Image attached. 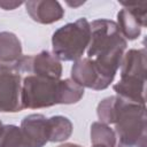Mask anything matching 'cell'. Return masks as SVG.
<instances>
[{
	"label": "cell",
	"mask_w": 147,
	"mask_h": 147,
	"mask_svg": "<svg viewBox=\"0 0 147 147\" xmlns=\"http://www.w3.org/2000/svg\"><path fill=\"white\" fill-rule=\"evenodd\" d=\"M25 8L30 17L40 24H52L64 16V9L59 1L32 0L25 2Z\"/></svg>",
	"instance_id": "obj_12"
},
{
	"label": "cell",
	"mask_w": 147,
	"mask_h": 147,
	"mask_svg": "<svg viewBox=\"0 0 147 147\" xmlns=\"http://www.w3.org/2000/svg\"><path fill=\"white\" fill-rule=\"evenodd\" d=\"M22 105V78L18 72L0 74V113H17Z\"/></svg>",
	"instance_id": "obj_8"
},
{
	"label": "cell",
	"mask_w": 147,
	"mask_h": 147,
	"mask_svg": "<svg viewBox=\"0 0 147 147\" xmlns=\"http://www.w3.org/2000/svg\"><path fill=\"white\" fill-rule=\"evenodd\" d=\"M99 122L115 124L116 147H147L146 106L126 101L118 95L105 98L96 108Z\"/></svg>",
	"instance_id": "obj_1"
},
{
	"label": "cell",
	"mask_w": 147,
	"mask_h": 147,
	"mask_svg": "<svg viewBox=\"0 0 147 147\" xmlns=\"http://www.w3.org/2000/svg\"><path fill=\"white\" fill-rule=\"evenodd\" d=\"M59 147H83V146L77 145V144H72V142H67V144H62V145H60Z\"/></svg>",
	"instance_id": "obj_17"
},
{
	"label": "cell",
	"mask_w": 147,
	"mask_h": 147,
	"mask_svg": "<svg viewBox=\"0 0 147 147\" xmlns=\"http://www.w3.org/2000/svg\"><path fill=\"white\" fill-rule=\"evenodd\" d=\"M71 79L79 86L92 88L94 91L105 90L106 86L102 82L100 72L94 64L93 60L88 57H82L75 61L71 67Z\"/></svg>",
	"instance_id": "obj_11"
},
{
	"label": "cell",
	"mask_w": 147,
	"mask_h": 147,
	"mask_svg": "<svg viewBox=\"0 0 147 147\" xmlns=\"http://www.w3.org/2000/svg\"><path fill=\"white\" fill-rule=\"evenodd\" d=\"M18 72H26L28 75L51 79H61L62 64L53 53L42 51L36 55L23 56Z\"/></svg>",
	"instance_id": "obj_6"
},
{
	"label": "cell",
	"mask_w": 147,
	"mask_h": 147,
	"mask_svg": "<svg viewBox=\"0 0 147 147\" xmlns=\"http://www.w3.org/2000/svg\"><path fill=\"white\" fill-rule=\"evenodd\" d=\"M23 2L22 1H0V7L1 8H3L5 10H13V9H15L16 7H18V6H21Z\"/></svg>",
	"instance_id": "obj_16"
},
{
	"label": "cell",
	"mask_w": 147,
	"mask_h": 147,
	"mask_svg": "<svg viewBox=\"0 0 147 147\" xmlns=\"http://www.w3.org/2000/svg\"><path fill=\"white\" fill-rule=\"evenodd\" d=\"M0 147H30L21 127L14 124L2 125L0 131Z\"/></svg>",
	"instance_id": "obj_15"
},
{
	"label": "cell",
	"mask_w": 147,
	"mask_h": 147,
	"mask_svg": "<svg viewBox=\"0 0 147 147\" xmlns=\"http://www.w3.org/2000/svg\"><path fill=\"white\" fill-rule=\"evenodd\" d=\"M122 8L117 14V25L123 37L129 40L137 39L141 29L146 26L147 17V2L126 3L122 2Z\"/></svg>",
	"instance_id": "obj_7"
},
{
	"label": "cell",
	"mask_w": 147,
	"mask_h": 147,
	"mask_svg": "<svg viewBox=\"0 0 147 147\" xmlns=\"http://www.w3.org/2000/svg\"><path fill=\"white\" fill-rule=\"evenodd\" d=\"M92 147H116L115 131L105 123L94 122L91 125Z\"/></svg>",
	"instance_id": "obj_14"
},
{
	"label": "cell",
	"mask_w": 147,
	"mask_h": 147,
	"mask_svg": "<svg viewBox=\"0 0 147 147\" xmlns=\"http://www.w3.org/2000/svg\"><path fill=\"white\" fill-rule=\"evenodd\" d=\"M91 38V25L85 18L68 23L52 36L53 54L60 61H77L82 59Z\"/></svg>",
	"instance_id": "obj_5"
},
{
	"label": "cell",
	"mask_w": 147,
	"mask_h": 147,
	"mask_svg": "<svg viewBox=\"0 0 147 147\" xmlns=\"http://www.w3.org/2000/svg\"><path fill=\"white\" fill-rule=\"evenodd\" d=\"M84 95V88L71 78L51 79L28 75L22 80V105L28 109L71 105Z\"/></svg>",
	"instance_id": "obj_3"
},
{
	"label": "cell",
	"mask_w": 147,
	"mask_h": 147,
	"mask_svg": "<svg viewBox=\"0 0 147 147\" xmlns=\"http://www.w3.org/2000/svg\"><path fill=\"white\" fill-rule=\"evenodd\" d=\"M91 38L87 46V57L96 65L106 88L113 83L122 64L127 46L116 22L99 18L90 23Z\"/></svg>",
	"instance_id": "obj_2"
},
{
	"label": "cell",
	"mask_w": 147,
	"mask_h": 147,
	"mask_svg": "<svg viewBox=\"0 0 147 147\" xmlns=\"http://www.w3.org/2000/svg\"><path fill=\"white\" fill-rule=\"evenodd\" d=\"M23 59L22 45L13 32H0V74L16 72Z\"/></svg>",
	"instance_id": "obj_9"
},
{
	"label": "cell",
	"mask_w": 147,
	"mask_h": 147,
	"mask_svg": "<svg viewBox=\"0 0 147 147\" xmlns=\"http://www.w3.org/2000/svg\"><path fill=\"white\" fill-rule=\"evenodd\" d=\"M20 127L30 147H44L49 142L48 118L45 115H28L22 119Z\"/></svg>",
	"instance_id": "obj_10"
},
{
	"label": "cell",
	"mask_w": 147,
	"mask_h": 147,
	"mask_svg": "<svg viewBox=\"0 0 147 147\" xmlns=\"http://www.w3.org/2000/svg\"><path fill=\"white\" fill-rule=\"evenodd\" d=\"M146 86V49H130L123 56L121 79L113 88L116 94L130 102L145 105Z\"/></svg>",
	"instance_id": "obj_4"
},
{
	"label": "cell",
	"mask_w": 147,
	"mask_h": 147,
	"mask_svg": "<svg viewBox=\"0 0 147 147\" xmlns=\"http://www.w3.org/2000/svg\"><path fill=\"white\" fill-rule=\"evenodd\" d=\"M72 123L71 121L61 115L52 116L48 118V132L51 142H61L70 138L72 133Z\"/></svg>",
	"instance_id": "obj_13"
}]
</instances>
